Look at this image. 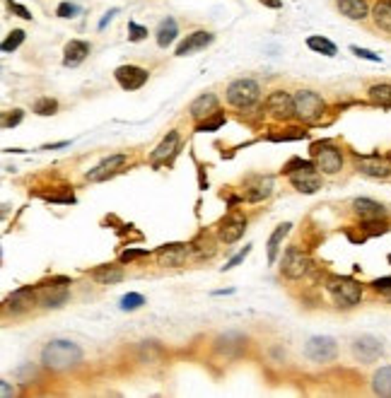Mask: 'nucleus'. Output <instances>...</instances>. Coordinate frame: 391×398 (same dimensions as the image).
Masks as SVG:
<instances>
[{"label":"nucleus","instance_id":"obj_38","mask_svg":"<svg viewBox=\"0 0 391 398\" xmlns=\"http://www.w3.org/2000/svg\"><path fill=\"white\" fill-rule=\"evenodd\" d=\"M350 51L355 53L358 58H368V61H374L377 63L379 61V56L377 53H372V51H368V48H360V46H350Z\"/></svg>","mask_w":391,"mask_h":398},{"label":"nucleus","instance_id":"obj_24","mask_svg":"<svg viewBox=\"0 0 391 398\" xmlns=\"http://www.w3.org/2000/svg\"><path fill=\"white\" fill-rule=\"evenodd\" d=\"M338 10L350 19H365L368 17V0H338Z\"/></svg>","mask_w":391,"mask_h":398},{"label":"nucleus","instance_id":"obj_36","mask_svg":"<svg viewBox=\"0 0 391 398\" xmlns=\"http://www.w3.org/2000/svg\"><path fill=\"white\" fill-rule=\"evenodd\" d=\"M128 32H131V41H143V39L148 37V29L135 22H128Z\"/></svg>","mask_w":391,"mask_h":398},{"label":"nucleus","instance_id":"obj_14","mask_svg":"<svg viewBox=\"0 0 391 398\" xmlns=\"http://www.w3.org/2000/svg\"><path fill=\"white\" fill-rule=\"evenodd\" d=\"M355 213L360 215V220H365V222H377V220L387 218V208H384L382 203H377V200H370V198H358L353 203Z\"/></svg>","mask_w":391,"mask_h":398},{"label":"nucleus","instance_id":"obj_28","mask_svg":"<svg viewBox=\"0 0 391 398\" xmlns=\"http://www.w3.org/2000/svg\"><path fill=\"white\" fill-rule=\"evenodd\" d=\"M372 389L377 396H391V365L382 367V370L372 377Z\"/></svg>","mask_w":391,"mask_h":398},{"label":"nucleus","instance_id":"obj_21","mask_svg":"<svg viewBox=\"0 0 391 398\" xmlns=\"http://www.w3.org/2000/svg\"><path fill=\"white\" fill-rule=\"evenodd\" d=\"M177 147H179V133L172 131L162 142H160L158 150H155L150 157H153V162H164V160H169V157L177 155Z\"/></svg>","mask_w":391,"mask_h":398},{"label":"nucleus","instance_id":"obj_45","mask_svg":"<svg viewBox=\"0 0 391 398\" xmlns=\"http://www.w3.org/2000/svg\"><path fill=\"white\" fill-rule=\"evenodd\" d=\"M0 386H3V398H8V396H12L15 394V389H10V386H8V381H0Z\"/></svg>","mask_w":391,"mask_h":398},{"label":"nucleus","instance_id":"obj_27","mask_svg":"<svg viewBox=\"0 0 391 398\" xmlns=\"http://www.w3.org/2000/svg\"><path fill=\"white\" fill-rule=\"evenodd\" d=\"M92 278L99 285H114L124 278V270H121L119 265H102V268L92 270Z\"/></svg>","mask_w":391,"mask_h":398},{"label":"nucleus","instance_id":"obj_37","mask_svg":"<svg viewBox=\"0 0 391 398\" xmlns=\"http://www.w3.org/2000/svg\"><path fill=\"white\" fill-rule=\"evenodd\" d=\"M58 17H75L77 12H80V8H77L75 3H63V5H58Z\"/></svg>","mask_w":391,"mask_h":398},{"label":"nucleus","instance_id":"obj_33","mask_svg":"<svg viewBox=\"0 0 391 398\" xmlns=\"http://www.w3.org/2000/svg\"><path fill=\"white\" fill-rule=\"evenodd\" d=\"M56 109H58V102L51 100V97H41V100L34 104V111H37L39 116H51L56 114Z\"/></svg>","mask_w":391,"mask_h":398},{"label":"nucleus","instance_id":"obj_30","mask_svg":"<svg viewBox=\"0 0 391 398\" xmlns=\"http://www.w3.org/2000/svg\"><path fill=\"white\" fill-rule=\"evenodd\" d=\"M307 46H309L312 51L324 53V56H336V44L324 37H309L307 39Z\"/></svg>","mask_w":391,"mask_h":398},{"label":"nucleus","instance_id":"obj_22","mask_svg":"<svg viewBox=\"0 0 391 398\" xmlns=\"http://www.w3.org/2000/svg\"><path fill=\"white\" fill-rule=\"evenodd\" d=\"M189 249L187 244H169V247L160 249V263L162 265H182V261L187 258Z\"/></svg>","mask_w":391,"mask_h":398},{"label":"nucleus","instance_id":"obj_4","mask_svg":"<svg viewBox=\"0 0 391 398\" xmlns=\"http://www.w3.org/2000/svg\"><path fill=\"white\" fill-rule=\"evenodd\" d=\"M312 162L324 174H338L341 167H343V155L334 145H329V142H314L312 145Z\"/></svg>","mask_w":391,"mask_h":398},{"label":"nucleus","instance_id":"obj_7","mask_svg":"<svg viewBox=\"0 0 391 398\" xmlns=\"http://www.w3.org/2000/svg\"><path fill=\"white\" fill-rule=\"evenodd\" d=\"M314 167H316L314 162H309V164L300 167V169L287 171V176H290L292 186H295L297 191H302V193H314V191L321 189V179Z\"/></svg>","mask_w":391,"mask_h":398},{"label":"nucleus","instance_id":"obj_39","mask_svg":"<svg viewBox=\"0 0 391 398\" xmlns=\"http://www.w3.org/2000/svg\"><path fill=\"white\" fill-rule=\"evenodd\" d=\"M22 119H24V111L15 109L12 114H10L8 119L3 121V126H5V129H12V126H17V124H19V121H22Z\"/></svg>","mask_w":391,"mask_h":398},{"label":"nucleus","instance_id":"obj_8","mask_svg":"<svg viewBox=\"0 0 391 398\" xmlns=\"http://www.w3.org/2000/svg\"><path fill=\"white\" fill-rule=\"evenodd\" d=\"M280 270H283V275H285V278L297 280V278H302L307 270H309V258H307V254L302 252V249L290 247L285 252V256H283Z\"/></svg>","mask_w":391,"mask_h":398},{"label":"nucleus","instance_id":"obj_20","mask_svg":"<svg viewBox=\"0 0 391 398\" xmlns=\"http://www.w3.org/2000/svg\"><path fill=\"white\" fill-rule=\"evenodd\" d=\"M63 53H66V56H63V66H68V68L80 66V63L87 58V53H90V44L73 39V41L66 44V51Z\"/></svg>","mask_w":391,"mask_h":398},{"label":"nucleus","instance_id":"obj_5","mask_svg":"<svg viewBox=\"0 0 391 398\" xmlns=\"http://www.w3.org/2000/svg\"><path fill=\"white\" fill-rule=\"evenodd\" d=\"M324 114V100L312 90H300L295 95V116L302 121H314Z\"/></svg>","mask_w":391,"mask_h":398},{"label":"nucleus","instance_id":"obj_9","mask_svg":"<svg viewBox=\"0 0 391 398\" xmlns=\"http://www.w3.org/2000/svg\"><path fill=\"white\" fill-rule=\"evenodd\" d=\"M353 352L360 362L370 365V362H374L382 357L384 345H382V341L374 336H360V338H355V343H353Z\"/></svg>","mask_w":391,"mask_h":398},{"label":"nucleus","instance_id":"obj_40","mask_svg":"<svg viewBox=\"0 0 391 398\" xmlns=\"http://www.w3.org/2000/svg\"><path fill=\"white\" fill-rule=\"evenodd\" d=\"M249 252H251V247H244V252H239V254H237V256H234V258H232V261H227V265H225V268H222V270H232V268H234V265H239V263H242V261H244V258H247V256H249Z\"/></svg>","mask_w":391,"mask_h":398},{"label":"nucleus","instance_id":"obj_1","mask_svg":"<svg viewBox=\"0 0 391 398\" xmlns=\"http://www.w3.org/2000/svg\"><path fill=\"white\" fill-rule=\"evenodd\" d=\"M80 360H82L80 345L73 341H66V338L51 341L41 350V362L48 370H68V367H75Z\"/></svg>","mask_w":391,"mask_h":398},{"label":"nucleus","instance_id":"obj_26","mask_svg":"<svg viewBox=\"0 0 391 398\" xmlns=\"http://www.w3.org/2000/svg\"><path fill=\"white\" fill-rule=\"evenodd\" d=\"M360 171L365 176H374V179H387L391 174V167L382 160H363L360 162Z\"/></svg>","mask_w":391,"mask_h":398},{"label":"nucleus","instance_id":"obj_2","mask_svg":"<svg viewBox=\"0 0 391 398\" xmlns=\"http://www.w3.org/2000/svg\"><path fill=\"white\" fill-rule=\"evenodd\" d=\"M258 97H261V87H258V82L249 80V77L234 80L227 87V102L232 106H237V109H251L258 102Z\"/></svg>","mask_w":391,"mask_h":398},{"label":"nucleus","instance_id":"obj_15","mask_svg":"<svg viewBox=\"0 0 391 398\" xmlns=\"http://www.w3.org/2000/svg\"><path fill=\"white\" fill-rule=\"evenodd\" d=\"M66 285H68V280L61 285H44V287L39 290V302H41L44 307H63L68 299Z\"/></svg>","mask_w":391,"mask_h":398},{"label":"nucleus","instance_id":"obj_43","mask_svg":"<svg viewBox=\"0 0 391 398\" xmlns=\"http://www.w3.org/2000/svg\"><path fill=\"white\" fill-rule=\"evenodd\" d=\"M372 285H374V290H382V292H391V278H377Z\"/></svg>","mask_w":391,"mask_h":398},{"label":"nucleus","instance_id":"obj_3","mask_svg":"<svg viewBox=\"0 0 391 398\" xmlns=\"http://www.w3.org/2000/svg\"><path fill=\"white\" fill-rule=\"evenodd\" d=\"M326 287L338 307H355L363 299V287L353 278H329Z\"/></svg>","mask_w":391,"mask_h":398},{"label":"nucleus","instance_id":"obj_12","mask_svg":"<svg viewBox=\"0 0 391 398\" xmlns=\"http://www.w3.org/2000/svg\"><path fill=\"white\" fill-rule=\"evenodd\" d=\"M116 80L124 90H140L148 82V70L138 66H121L116 68Z\"/></svg>","mask_w":391,"mask_h":398},{"label":"nucleus","instance_id":"obj_19","mask_svg":"<svg viewBox=\"0 0 391 398\" xmlns=\"http://www.w3.org/2000/svg\"><path fill=\"white\" fill-rule=\"evenodd\" d=\"M213 34L210 32H193L187 37V41L179 44L177 48V56H191V53L200 51V48H205L208 44H213Z\"/></svg>","mask_w":391,"mask_h":398},{"label":"nucleus","instance_id":"obj_10","mask_svg":"<svg viewBox=\"0 0 391 398\" xmlns=\"http://www.w3.org/2000/svg\"><path fill=\"white\" fill-rule=\"evenodd\" d=\"M266 109L271 111V116L287 121L290 116H295V97L285 95V92H273L266 100Z\"/></svg>","mask_w":391,"mask_h":398},{"label":"nucleus","instance_id":"obj_6","mask_svg":"<svg viewBox=\"0 0 391 398\" xmlns=\"http://www.w3.org/2000/svg\"><path fill=\"white\" fill-rule=\"evenodd\" d=\"M305 355L312 362H331L338 355V345H336V341L331 336H314L307 341Z\"/></svg>","mask_w":391,"mask_h":398},{"label":"nucleus","instance_id":"obj_46","mask_svg":"<svg viewBox=\"0 0 391 398\" xmlns=\"http://www.w3.org/2000/svg\"><path fill=\"white\" fill-rule=\"evenodd\" d=\"M114 15H116V10H111V12H106V17H104V19H102V22H99V29H104L106 24L111 22V17H114Z\"/></svg>","mask_w":391,"mask_h":398},{"label":"nucleus","instance_id":"obj_25","mask_svg":"<svg viewBox=\"0 0 391 398\" xmlns=\"http://www.w3.org/2000/svg\"><path fill=\"white\" fill-rule=\"evenodd\" d=\"M177 34H179L177 22H174L172 17L162 19V22H160V27H158V44H160V46H162V48L172 46L174 39H177Z\"/></svg>","mask_w":391,"mask_h":398},{"label":"nucleus","instance_id":"obj_41","mask_svg":"<svg viewBox=\"0 0 391 398\" xmlns=\"http://www.w3.org/2000/svg\"><path fill=\"white\" fill-rule=\"evenodd\" d=\"M145 249H128V252H124L121 254V261H133V258H138V256H145Z\"/></svg>","mask_w":391,"mask_h":398},{"label":"nucleus","instance_id":"obj_31","mask_svg":"<svg viewBox=\"0 0 391 398\" xmlns=\"http://www.w3.org/2000/svg\"><path fill=\"white\" fill-rule=\"evenodd\" d=\"M370 100L377 104L391 106V85H372L370 87Z\"/></svg>","mask_w":391,"mask_h":398},{"label":"nucleus","instance_id":"obj_34","mask_svg":"<svg viewBox=\"0 0 391 398\" xmlns=\"http://www.w3.org/2000/svg\"><path fill=\"white\" fill-rule=\"evenodd\" d=\"M222 124H225V116L215 111V114L210 116V119H203V121H200L198 129H196V131H200V133H213V131H218Z\"/></svg>","mask_w":391,"mask_h":398},{"label":"nucleus","instance_id":"obj_32","mask_svg":"<svg viewBox=\"0 0 391 398\" xmlns=\"http://www.w3.org/2000/svg\"><path fill=\"white\" fill-rule=\"evenodd\" d=\"M143 304H145V297H143V294H138V292H128V294H124V297H121V304H119V307L124 309V312H133V309L143 307Z\"/></svg>","mask_w":391,"mask_h":398},{"label":"nucleus","instance_id":"obj_18","mask_svg":"<svg viewBox=\"0 0 391 398\" xmlns=\"http://www.w3.org/2000/svg\"><path fill=\"white\" fill-rule=\"evenodd\" d=\"M34 299H37V292H34L32 287H19L5 299V307H8L12 314H19V312H24V309L32 307Z\"/></svg>","mask_w":391,"mask_h":398},{"label":"nucleus","instance_id":"obj_42","mask_svg":"<svg viewBox=\"0 0 391 398\" xmlns=\"http://www.w3.org/2000/svg\"><path fill=\"white\" fill-rule=\"evenodd\" d=\"M10 10H12V12H17L22 19H32V15H29V10H27V8H22V5H17V3H12V0H10Z\"/></svg>","mask_w":391,"mask_h":398},{"label":"nucleus","instance_id":"obj_17","mask_svg":"<svg viewBox=\"0 0 391 398\" xmlns=\"http://www.w3.org/2000/svg\"><path fill=\"white\" fill-rule=\"evenodd\" d=\"M215 111H218V97L210 95V92L208 95L196 97V100L191 102V106H189V114H191L196 121L208 119V116H213Z\"/></svg>","mask_w":391,"mask_h":398},{"label":"nucleus","instance_id":"obj_23","mask_svg":"<svg viewBox=\"0 0 391 398\" xmlns=\"http://www.w3.org/2000/svg\"><path fill=\"white\" fill-rule=\"evenodd\" d=\"M290 227L292 225L290 222H283V225H278L276 227V232L271 234V239H268V261L271 263H276V258H278V252H280V244H283V239L290 234Z\"/></svg>","mask_w":391,"mask_h":398},{"label":"nucleus","instance_id":"obj_29","mask_svg":"<svg viewBox=\"0 0 391 398\" xmlns=\"http://www.w3.org/2000/svg\"><path fill=\"white\" fill-rule=\"evenodd\" d=\"M372 17H374V22H377L379 29L391 32V3H389V0H382V3L374 5Z\"/></svg>","mask_w":391,"mask_h":398},{"label":"nucleus","instance_id":"obj_16","mask_svg":"<svg viewBox=\"0 0 391 398\" xmlns=\"http://www.w3.org/2000/svg\"><path fill=\"white\" fill-rule=\"evenodd\" d=\"M126 162V155H111L109 160L99 162V164L95 167L92 171H87V179L90 181H104L109 179L111 174H116L119 171V167H124Z\"/></svg>","mask_w":391,"mask_h":398},{"label":"nucleus","instance_id":"obj_44","mask_svg":"<svg viewBox=\"0 0 391 398\" xmlns=\"http://www.w3.org/2000/svg\"><path fill=\"white\" fill-rule=\"evenodd\" d=\"M263 5H266V8H273V10H278L283 5V0H261Z\"/></svg>","mask_w":391,"mask_h":398},{"label":"nucleus","instance_id":"obj_35","mask_svg":"<svg viewBox=\"0 0 391 398\" xmlns=\"http://www.w3.org/2000/svg\"><path fill=\"white\" fill-rule=\"evenodd\" d=\"M22 41H24V32H22V29H12V32H10V37L5 39L0 48H3V53H12Z\"/></svg>","mask_w":391,"mask_h":398},{"label":"nucleus","instance_id":"obj_13","mask_svg":"<svg viewBox=\"0 0 391 398\" xmlns=\"http://www.w3.org/2000/svg\"><path fill=\"white\" fill-rule=\"evenodd\" d=\"M273 193V181L271 176H251L244 184V198L251 200V203H258V200L268 198Z\"/></svg>","mask_w":391,"mask_h":398},{"label":"nucleus","instance_id":"obj_11","mask_svg":"<svg viewBox=\"0 0 391 398\" xmlns=\"http://www.w3.org/2000/svg\"><path fill=\"white\" fill-rule=\"evenodd\" d=\"M244 229H247V220H244L242 215L232 213L220 222L218 237H220V242H225V244H234L244 234Z\"/></svg>","mask_w":391,"mask_h":398}]
</instances>
